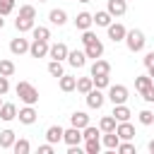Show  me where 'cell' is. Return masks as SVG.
<instances>
[{
	"label": "cell",
	"instance_id": "obj_14",
	"mask_svg": "<svg viewBox=\"0 0 154 154\" xmlns=\"http://www.w3.org/2000/svg\"><path fill=\"white\" fill-rule=\"evenodd\" d=\"M67 63H70L72 67H84V65H87V53H84V48H82V51H70V53H67Z\"/></svg>",
	"mask_w": 154,
	"mask_h": 154
},
{
	"label": "cell",
	"instance_id": "obj_21",
	"mask_svg": "<svg viewBox=\"0 0 154 154\" xmlns=\"http://www.w3.org/2000/svg\"><path fill=\"white\" fill-rule=\"evenodd\" d=\"M130 116H132V111H130L125 103H116V106H113V118H116L118 123H123V120H130Z\"/></svg>",
	"mask_w": 154,
	"mask_h": 154
},
{
	"label": "cell",
	"instance_id": "obj_48",
	"mask_svg": "<svg viewBox=\"0 0 154 154\" xmlns=\"http://www.w3.org/2000/svg\"><path fill=\"white\" fill-rule=\"evenodd\" d=\"M2 26H5V19H2V14H0V29H2Z\"/></svg>",
	"mask_w": 154,
	"mask_h": 154
},
{
	"label": "cell",
	"instance_id": "obj_7",
	"mask_svg": "<svg viewBox=\"0 0 154 154\" xmlns=\"http://www.w3.org/2000/svg\"><path fill=\"white\" fill-rule=\"evenodd\" d=\"M67 53H70V48H67L63 41H58V43H51L48 58H51V60H67Z\"/></svg>",
	"mask_w": 154,
	"mask_h": 154
},
{
	"label": "cell",
	"instance_id": "obj_24",
	"mask_svg": "<svg viewBox=\"0 0 154 154\" xmlns=\"http://www.w3.org/2000/svg\"><path fill=\"white\" fill-rule=\"evenodd\" d=\"M14 140H17V135H14V130H2L0 132V149H12V144H14Z\"/></svg>",
	"mask_w": 154,
	"mask_h": 154
},
{
	"label": "cell",
	"instance_id": "obj_30",
	"mask_svg": "<svg viewBox=\"0 0 154 154\" xmlns=\"http://www.w3.org/2000/svg\"><path fill=\"white\" fill-rule=\"evenodd\" d=\"M48 75L55 77V79L63 77V75H65V70H63V60H51V63H48Z\"/></svg>",
	"mask_w": 154,
	"mask_h": 154
},
{
	"label": "cell",
	"instance_id": "obj_35",
	"mask_svg": "<svg viewBox=\"0 0 154 154\" xmlns=\"http://www.w3.org/2000/svg\"><path fill=\"white\" fill-rule=\"evenodd\" d=\"M0 75L12 77V75H14V63H12V60H7V58H2V60H0Z\"/></svg>",
	"mask_w": 154,
	"mask_h": 154
},
{
	"label": "cell",
	"instance_id": "obj_29",
	"mask_svg": "<svg viewBox=\"0 0 154 154\" xmlns=\"http://www.w3.org/2000/svg\"><path fill=\"white\" fill-rule=\"evenodd\" d=\"M91 89H94L91 75H89V77H77V91H79V94H89Z\"/></svg>",
	"mask_w": 154,
	"mask_h": 154
},
{
	"label": "cell",
	"instance_id": "obj_51",
	"mask_svg": "<svg viewBox=\"0 0 154 154\" xmlns=\"http://www.w3.org/2000/svg\"><path fill=\"white\" fill-rule=\"evenodd\" d=\"M38 2H48V0H38Z\"/></svg>",
	"mask_w": 154,
	"mask_h": 154
},
{
	"label": "cell",
	"instance_id": "obj_44",
	"mask_svg": "<svg viewBox=\"0 0 154 154\" xmlns=\"http://www.w3.org/2000/svg\"><path fill=\"white\" fill-rule=\"evenodd\" d=\"M38 154H53V144H51V142L41 144V147H38Z\"/></svg>",
	"mask_w": 154,
	"mask_h": 154
},
{
	"label": "cell",
	"instance_id": "obj_47",
	"mask_svg": "<svg viewBox=\"0 0 154 154\" xmlns=\"http://www.w3.org/2000/svg\"><path fill=\"white\" fill-rule=\"evenodd\" d=\"M147 149H149V152L154 154V140H149V142H147Z\"/></svg>",
	"mask_w": 154,
	"mask_h": 154
},
{
	"label": "cell",
	"instance_id": "obj_11",
	"mask_svg": "<svg viewBox=\"0 0 154 154\" xmlns=\"http://www.w3.org/2000/svg\"><path fill=\"white\" fill-rule=\"evenodd\" d=\"M84 53H87V58H91V60L101 58V55H103V43H101V38H94L91 43H84Z\"/></svg>",
	"mask_w": 154,
	"mask_h": 154
},
{
	"label": "cell",
	"instance_id": "obj_12",
	"mask_svg": "<svg viewBox=\"0 0 154 154\" xmlns=\"http://www.w3.org/2000/svg\"><path fill=\"white\" fill-rule=\"evenodd\" d=\"M91 24H94V14H91V12H79V14L75 17V29H79V31L91 29Z\"/></svg>",
	"mask_w": 154,
	"mask_h": 154
},
{
	"label": "cell",
	"instance_id": "obj_50",
	"mask_svg": "<svg viewBox=\"0 0 154 154\" xmlns=\"http://www.w3.org/2000/svg\"><path fill=\"white\" fill-rule=\"evenodd\" d=\"M0 106H2V96H0Z\"/></svg>",
	"mask_w": 154,
	"mask_h": 154
},
{
	"label": "cell",
	"instance_id": "obj_3",
	"mask_svg": "<svg viewBox=\"0 0 154 154\" xmlns=\"http://www.w3.org/2000/svg\"><path fill=\"white\" fill-rule=\"evenodd\" d=\"M128 94H130V91H128L125 84H111V87H108V101H111L113 106H116V103H125V101H128Z\"/></svg>",
	"mask_w": 154,
	"mask_h": 154
},
{
	"label": "cell",
	"instance_id": "obj_49",
	"mask_svg": "<svg viewBox=\"0 0 154 154\" xmlns=\"http://www.w3.org/2000/svg\"><path fill=\"white\" fill-rule=\"evenodd\" d=\"M77 2H91V0H77Z\"/></svg>",
	"mask_w": 154,
	"mask_h": 154
},
{
	"label": "cell",
	"instance_id": "obj_39",
	"mask_svg": "<svg viewBox=\"0 0 154 154\" xmlns=\"http://www.w3.org/2000/svg\"><path fill=\"white\" fill-rule=\"evenodd\" d=\"M116 152H120V154H135V144L130 140H120V144H118Z\"/></svg>",
	"mask_w": 154,
	"mask_h": 154
},
{
	"label": "cell",
	"instance_id": "obj_34",
	"mask_svg": "<svg viewBox=\"0 0 154 154\" xmlns=\"http://www.w3.org/2000/svg\"><path fill=\"white\" fill-rule=\"evenodd\" d=\"M137 120H140L142 125H154V111H149V108L140 111V113H137Z\"/></svg>",
	"mask_w": 154,
	"mask_h": 154
},
{
	"label": "cell",
	"instance_id": "obj_38",
	"mask_svg": "<svg viewBox=\"0 0 154 154\" xmlns=\"http://www.w3.org/2000/svg\"><path fill=\"white\" fill-rule=\"evenodd\" d=\"M19 17L36 19V7H34V5H22V7H19Z\"/></svg>",
	"mask_w": 154,
	"mask_h": 154
},
{
	"label": "cell",
	"instance_id": "obj_16",
	"mask_svg": "<svg viewBox=\"0 0 154 154\" xmlns=\"http://www.w3.org/2000/svg\"><path fill=\"white\" fill-rule=\"evenodd\" d=\"M58 87H60V91L70 94V91L77 89V77H72V75H63V77H58Z\"/></svg>",
	"mask_w": 154,
	"mask_h": 154
},
{
	"label": "cell",
	"instance_id": "obj_17",
	"mask_svg": "<svg viewBox=\"0 0 154 154\" xmlns=\"http://www.w3.org/2000/svg\"><path fill=\"white\" fill-rule=\"evenodd\" d=\"M116 132H118V137H120V140H132V137H135V128H132V123H130V120L118 123Z\"/></svg>",
	"mask_w": 154,
	"mask_h": 154
},
{
	"label": "cell",
	"instance_id": "obj_40",
	"mask_svg": "<svg viewBox=\"0 0 154 154\" xmlns=\"http://www.w3.org/2000/svg\"><path fill=\"white\" fill-rule=\"evenodd\" d=\"M12 10H14V0H0V14L2 17H7Z\"/></svg>",
	"mask_w": 154,
	"mask_h": 154
},
{
	"label": "cell",
	"instance_id": "obj_19",
	"mask_svg": "<svg viewBox=\"0 0 154 154\" xmlns=\"http://www.w3.org/2000/svg\"><path fill=\"white\" fill-rule=\"evenodd\" d=\"M70 125H75V128H79V130H84V128L89 125V116H87L84 111H75V113L70 116Z\"/></svg>",
	"mask_w": 154,
	"mask_h": 154
},
{
	"label": "cell",
	"instance_id": "obj_43",
	"mask_svg": "<svg viewBox=\"0 0 154 154\" xmlns=\"http://www.w3.org/2000/svg\"><path fill=\"white\" fill-rule=\"evenodd\" d=\"M142 99H144L147 103H154V87H149V89H144V91H142Z\"/></svg>",
	"mask_w": 154,
	"mask_h": 154
},
{
	"label": "cell",
	"instance_id": "obj_13",
	"mask_svg": "<svg viewBox=\"0 0 154 154\" xmlns=\"http://www.w3.org/2000/svg\"><path fill=\"white\" fill-rule=\"evenodd\" d=\"M106 10L113 14V17H123L128 12V0H108L106 2Z\"/></svg>",
	"mask_w": 154,
	"mask_h": 154
},
{
	"label": "cell",
	"instance_id": "obj_18",
	"mask_svg": "<svg viewBox=\"0 0 154 154\" xmlns=\"http://www.w3.org/2000/svg\"><path fill=\"white\" fill-rule=\"evenodd\" d=\"M48 19H51L53 26H65L67 24V12L65 10H51L48 12Z\"/></svg>",
	"mask_w": 154,
	"mask_h": 154
},
{
	"label": "cell",
	"instance_id": "obj_20",
	"mask_svg": "<svg viewBox=\"0 0 154 154\" xmlns=\"http://www.w3.org/2000/svg\"><path fill=\"white\" fill-rule=\"evenodd\" d=\"M17 106L14 103H2L0 106V120H5V123H10V120H14L17 118Z\"/></svg>",
	"mask_w": 154,
	"mask_h": 154
},
{
	"label": "cell",
	"instance_id": "obj_37",
	"mask_svg": "<svg viewBox=\"0 0 154 154\" xmlns=\"http://www.w3.org/2000/svg\"><path fill=\"white\" fill-rule=\"evenodd\" d=\"M82 135H84V140H99V135H101V128H94L91 123L82 130Z\"/></svg>",
	"mask_w": 154,
	"mask_h": 154
},
{
	"label": "cell",
	"instance_id": "obj_9",
	"mask_svg": "<svg viewBox=\"0 0 154 154\" xmlns=\"http://www.w3.org/2000/svg\"><path fill=\"white\" fill-rule=\"evenodd\" d=\"M17 118H19V123H24V125H34L36 118H38V113H36L34 106H26V103H24V108H19Z\"/></svg>",
	"mask_w": 154,
	"mask_h": 154
},
{
	"label": "cell",
	"instance_id": "obj_22",
	"mask_svg": "<svg viewBox=\"0 0 154 154\" xmlns=\"http://www.w3.org/2000/svg\"><path fill=\"white\" fill-rule=\"evenodd\" d=\"M63 128L60 125H51L48 130H46V140L51 142V144H58V142H63Z\"/></svg>",
	"mask_w": 154,
	"mask_h": 154
},
{
	"label": "cell",
	"instance_id": "obj_26",
	"mask_svg": "<svg viewBox=\"0 0 154 154\" xmlns=\"http://www.w3.org/2000/svg\"><path fill=\"white\" fill-rule=\"evenodd\" d=\"M99 128H101V132H113V130L118 128V120L113 118V113H111V116H103V118L99 120Z\"/></svg>",
	"mask_w": 154,
	"mask_h": 154
},
{
	"label": "cell",
	"instance_id": "obj_32",
	"mask_svg": "<svg viewBox=\"0 0 154 154\" xmlns=\"http://www.w3.org/2000/svg\"><path fill=\"white\" fill-rule=\"evenodd\" d=\"M31 36L38 38V41H48V38H51V29H48V26H34V29H31Z\"/></svg>",
	"mask_w": 154,
	"mask_h": 154
},
{
	"label": "cell",
	"instance_id": "obj_27",
	"mask_svg": "<svg viewBox=\"0 0 154 154\" xmlns=\"http://www.w3.org/2000/svg\"><path fill=\"white\" fill-rule=\"evenodd\" d=\"M36 24H34V19H26V17H17L14 19V29L19 31V34H24V31H31Z\"/></svg>",
	"mask_w": 154,
	"mask_h": 154
},
{
	"label": "cell",
	"instance_id": "obj_31",
	"mask_svg": "<svg viewBox=\"0 0 154 154\" xmlns=\"http://www.w3.org/2000/svg\"><path fill=\"white\" fill-rule=\"evenodd\" d=\"M12 152L14 154H29L31 152V144H29V140H14V144H12Z\"/></svg>",
	"mask_w": 154,
	"mask_h": 154
},
{
	"label": "cell",
	"instance_id": "obj_15",
	"mask_svg": "<svg viewBox=\"0 0 154 154\" xmlns=\"http://www.w3.org/2000/svg\"><path fill=\"white\" fill-rule=\"evenodd\" d=\"M96 75H111V63L103 58H96L91 63V77H96Z\"/></svg>",
	"mask_w": 154,
	"mask_h": 154
},
{
	"label": "cell",
	"instance_id": "obj_23",
	"mask_svg": "<svg viewBox=\"0 0 154 154\" xmlns=\"http://www.w3.org/2000/svg\"><path fill=\"white\" fill-rule=\"evenodd\" d=\"M101 144L106 147V149H118V144H120V137H118V132L113 130V132H103V137H101Z\"/></svg>",
	"mask_w": 154,
	"mask_h": 154
},
{
	"label": "cell",
	"instance_id": "obj_36",
	"mask_svg": "<svg viewBox=\"0 0 154 154\" xmlns=\"http://www.w3.org/2000/svg\"><path fill=\"white\" fill-rule=\"evenodd\" d=\"M94 79V87L96 89H108L111 87V77L108 75H96V77H91Z\"/></svg>",
	"mask_w": 154,
	"mask_h": 154
},
{
	"label": "cell",
	"instance_id": "obj_10",
	"mask_svg": "<svg viewBox=\"0 0 154 154\" xmlns=\"http://www.w3.org/2000/svg\"><path fill=\"white\" fill-rule=\"evenodd\" d=\"M29 41L26 38H22V36H17V38H12L10 41V53L12 55H24V53H29Z\"/></svg>",
	"mask_w": 154,
	"mask_h": 154
},
{
	"label": "cell",
	"instance_id": "obj_46",
	"mask_svg": "<svg viewBox=\"0 0 154 154\" xmlns=\"http://www.w3.org/2000/svg\"><path fill=\"white\" fill-rule=\"evenodd\" d=\"M147 75H149V77L154 79V65H149V67H147Z\"/></svg>",
	"mask_w": 154,
	"mask_h": 154
},
{
	"label": "cell",
	"instance_id": "obj_45",
	"mask_svg": "<svg viewBox=\"0 0 154 154\" xmlns=\"http://www.w3.org/2000/svg\"><path fill=\"white\" fill-rule=\"evenodd\" d=\"M142 63H144V67H149V65H154V51H149L144 58H142Z\"/></svg>",
	"mask_w": 154,
	"mask_h": 154
},
{
	"label": "cell",
	"instance_id": "obj_28",
	"mask_svg": "<svg viewBox=\"0 0 154 154\" xmlns=\"http://www.w3.org/2000/svg\"><path fill=\"white\" fill-rule=\"evenodd\" d=\"M149 87H154V79L149 77V75H140V77H135V89L142 94L144 89H149Z\"/></svg>",
	"mask_w": 154,
	"mask_h": 154
},
{
	"label": "cell",
	"instance_id": "obj_1",
	"mask_svg": "<svg viewBox=\"0 0 154 154\" xmlns=\"http://www.w3.org/2000/svg\"><path fill=\"white\" fill-rule=\"evenodd\" d=\"M14 91H17V96H19V101L22 103H26V106H36L38 103V89L31 84V82H19L17 87H14Z\"/></svg>",
	"mask_w": 154,
	"mask_h": 154
},
{
	"label": "cell",
	"instance_id": "obj_6",
	"mask_svg": "<svg viewBox=\"0 0 154 154\" xmlns=\"http://www.w3.org/2000/svg\"><path fill=\"white\" fill-rule=\"evenodd\" d=\"M106 31H108V38L113 41V43H120V41H125V34H128V29L120 24V22H111L108 26H106Z\"/></svg>",
	"mask_w": 154,
	"mask_h": 154
},
{
	"label": "cell",
	"instance_id": "obj_4",
	"mask_svg": "<svg viewBox=\"0 0 154 154\" xmlns=\"http://www.w3.org/2000/svg\"><path fill=\"white\" fill-rule=\"evenodd\" d=\"M48 51H51V43H48V41L34 38L31 46H29V55H31V58H48Z\"/></svg>",
	"mask_w": 154,
	"mask_h": 154
},
{
	"label": "cell",
	"instance_id": "obj_8",
	"mask_svg": "<svg viewBox=\"0 0 154 154\" xmlns=\"http://www.w3.org/2000/svg\"><path fill=\"white\" fill-rule=\"evenodd\" d=\"M84 96H87V106H89V108H96V111H99V108L103 106V101H106L103 91H101V89H96V87H94L89 94H84Z\"/></svg>",
	"mask_w": 154,
	"mask_h": 154
},
{
	"label": "cell",
	"instance_id": "obj_25",
	"mask_svg": "<svg viewBox=\"0 0 154 154\" xmlns=\"http://www.w3.org/2000/svg\"><path fill=\"white\" fill-rule=\"evenodd\" d=\"M111 22H113V14H111L108 10H99V12L94 14V24H96V26H103V29H106Z\"/></svg>",
	"mask_w": 154,
	"mask_h": 154
},
{
	"label": "cell",
	"instance_id": "obj_33",
	"mask_svg": "<svg viewBox=\"0 0 154 154\" xmlns=\"http://www.w3.org/2000/svg\"><path fill=\"white\" fill-rule=\"evenodd\" d=\"M101 140H84V152L87 154H99L101 152Z\"/></svg>",
	"mask_w": 154,
	"mask_h": 154
},
{
	"label": "cell",
	"instance_id": "obj_41",
	"mask_svg": "<svg viewBox=\"0 0 154 154\" xmlns=\"http://www.w3.org/2000/svg\"><path fill=\"white\" fill-rule=\"evenodd\" d=\"M7 91H10V77L0 75V96H5Z\"/></svg>",
	"mask_w": 154,
	"mask_h": 154
},
{
	"label": "cell",
	"instance_id": "obj_2",
	"mask_svg": "<svg viewBox=\"0 0 154 154\" xmlns=\"http://www.w3.org/2000/svg\"><path fill=\"white\" fill-rule=\"evenodd\" d=\"M144 43H147V36H144L142 29H130V31L125 34V46H128L130 53H140V51H144Z\"/></svg>",
	"mask_w": 154,
	"mask_h": 154
},
{
	"label": "cell",
	"instance_id": "obj_5",
	"mask_svg": "<svg viewBox=\"0 0 154 154\" xmlns=\"http://www.w3.org/2000/svg\"><path fill=\"white\" fill-rule=\"evenodd\" d=\"M63 142H65L67 147H72V144H82V142H84V135H82V130H79V128L70 125V128L63 132Z\"/></svg>",
	"mask_w": 154,
	"mask_h": 154
},
{
	"label": "cell",
	"instance_id": "obj_42",
	"mask_svg": "<svg viewBox=\"0 0 154 154\" xmlns=\"http://www.w3.org/2000/svg\"><path fill=\"white\" fill-rule=\"evenodd\" d=\"M94 38H99V36H96V34H94L91 29H87V31H82V43H91Z\"/></svg>",
	"mask_w": 154,
	"mask_h": 154
}]
</instances>
